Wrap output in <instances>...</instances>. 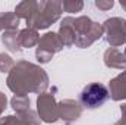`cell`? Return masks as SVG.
<instances>
[{
	"mask_svg": "<svg viewBox=\"0 0 126 125\" xmlns=\"http://www.w3.org/2000/svg\"><path fill=\"white\" fill-rule=\"evenodd\" d=\"M107 97H109V91H107L106 85L94 83V84L87 85L82 90L79 99H81L82 106H85L88 109H95V107L101 106L107 100Z\"/></svg>",
	"mask_w": 126,
	"mask_h": 125,
	"instance_id": "1",
	"label": "cell"
}]
</instances>
